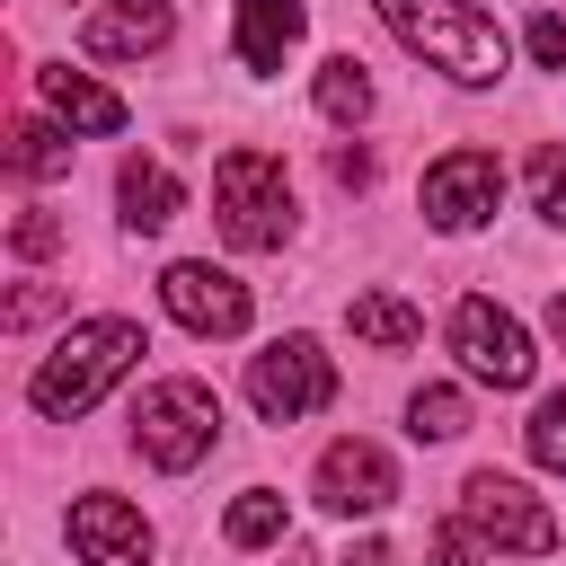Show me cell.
Segmentation results:
<instances>
[{"mask_svg":"<svg viewBox=\"0 0 566 566\" xmlns=\"http://www.w3.org/2000/svg\"><path fill=\"white\" fill-rule=\"evenodd\" d=\"M371 9H380V27H389L407 53H424L442 80H460V88L504 80V27H495L486 0H371Z\"/></svg>","mask_w":566,"mask_h":566,"instance_id":"cell-1","label":"cell"},{"mask_svg":"<svg viewBox=\"0 0 566 566\" xmlns=\"http://www.w3.org/2000/svg\"><path fill=\"white\" fill-rule=\"evenodd\" d=\"M142 354H150V345H142L133 318H80V327H62V345L35 363L27 407H35V416H88Z\"/></svg>","mask_w":566,"mask_h":566,"instance_id":"cell-2","label":"cell"},{"mask_svg":"<svg viewBox=\"0 0 566 566\" xmlns=\"http://www.w3.org/2000/svg\"><path fill=\"white\" fill-rule=\"evenodd\" d=\"M212 221H221V239L230 248H283L292 239V177H283V159L274 150H221V168H212Z\"/></svg>","mask_w":566,"mask_h":566,"instance_id":"cell-3","label":"cell"},{"mask_svg":"<svg viewBox=\"0 0 566 566\" xmlns=\"http://www.w3.org/2000/svg\"><path fill=\"white\" fill-rule=\"evenodd\" d=\"M212 442H221V398L203 389V380H150L142 389V407H133V451L150 460V469H168V478H186L195 460H212Z\"/></svg>","mask_w":566,"mask_h":566,"instance_id":"cell-4","label":"cell"},{"mask_svg":"<svg viewBox=\"0 0 566 566\" xmlns=\"http://www.w3.org/2000/svg\"><path fill=\"white\" fill-rule=\"evenodd\" d=\"M336 398V363L318 336H274L265 354H248V407L265 424H301Z\"/></svg>","mask_w":566,"mask_h":566,"instance_id":"cell-5","label":"cell"},{"mask_svg":"<svg viewBox=\"0 0 566 566\" xmlns=\"http://www.w3.org/2000/svg\"><path fill=\"white\" fill-rule=\"evenodd\" d=\"M460 522H469L486 548H513V557H548V548H557V513H548L522 478H495V469H478V478L460 486Z\"/></svg>","mask_w":566,"mask_h":566,"instance_id":"cell-6","label":"cell"},{"mask_svg":"<svg viewBox=\"0 0 566 566\" xmlns=\"http://www.w3.org/2000/svg\"><path fill=\"white\" fill-rule=\"evenodd\" d=\"M451 354H460V371L469 380H486V389H522L531 380V327L513 318V310H495L486 292H469L460 310H451Z\"/></svg>","mask_w":566,"mask_h":566,"instance_id":"cell-7","label":"cell"},{"mask_svg":"<svg viewBox=\"0 0 566 566\" xmlns=\"http://www.w3.org/2000/svg\"><path fill=\"white\" fill-rule=\"evenodd\" d=\"M416 203H424L433 230H478V221H495V203H504V159H495V150H442V159L424 168Z\"/></svg>","mask_w":566,"mask_h":566,"instance_id":"cell-8","label":"cell"},{"mask_svg":"<svg viewBox=\"0 0 566 566\" xmlns=\"http://www.w3.org/2000/svg\"><path fill=\"white\" fill-rule=\"evenodd\" d=\"M159 301H168V318L177 327H195V336H239L248 327V283L230 274V265H212V256H177L168 274H159Z\"/></svg>","mask_w":566,"mask_h":566,"instance_id":"cell-9","label":"cell"},{"mask_svg":"<svg viewBox=\"0 0 566 566\" xmlns=\"http://www.w3.org/2000/svg\"><path fill=\"white\" fill-rule=\"evenodd\" d=\"M310 486H318V504H327V513H345V522H354V513H389V504H398V469H389V451H380V442H363V433L327 442Z\"/></svg>","mask_w":566,"mask_h":566,"instance_id":"cell-10","label":"cell"},{"mask_svg":"<svg viewBox=\"0 0 566 566\" xmlns=\"http://www.w3.org/2000/svg\"><path fill=\"white\" fill-rule=\"evenodd\" d=\"M71 548H80V566H150V522L124 495H80L71 504Z\"/></svg>","mask_w":566,"mask_h":566,"instance_id":"cell-11","label":"cell"},{"mask_svg":"<svg viewBox=\"0 0 566 566\" xmlns=\"http://www.w3.org/2000/svg\"><path fill=\"white\" fill-rule=\"evenodd\" d=\"M168 35H177V9H168V0H106V9H88L80 53H97V62H142V53H159Z\"/></svg>","mask_w":566,"mask_h":566,"instance_id":"cell-12","label":"cell"},{"mask_svg":"<svg viewBox=\"0 0 566 566\" xmlns=\"http://www.w3.org/2000/svg\"><path fill=\"white\" fill-rule=\"evenodd\" d=\"M35 97H44L53 124H71V133H124V97L97 88L88 71H71V62H44V71H35Z\"/></svg>","mask_w":566,"mask_h":566,"instance_id":"cell-13","label":"cell"},{"mask_svg":"<svg viewBox=\"0 0 566 566\" xmlns=\"http://www.w3.org/2000/svg\"><path fill=\"white\" fill-rule=\"evenodd\" d=\"M301 27H310L301 0H239V62L248 71H283L292 44H301Z\"/></svg>","mask_w":566,"mask_h":566,"instance_id":"cell-14","label":"cell"},{"mask_svg":"<svg viewBox=\"0 0 566 566\" xmlns=\"http://www.w3.org/2000/svg\"><path fill=\"white\" fill-rule=\"evenodd\" d=\"M115 203H124V221H133V230H159V221H177L186 186H177L159 159H142V150H133V159L115 168Z\"/></svg>","mask_w":566,"mask_h":566,"instance_id":"cell-15","label":"cell"},{"mask_svg":"<svg viewBox=\"0 0 566 566\" xmlns=\"http://www.w3.org/2000/svg\"><path fill=\"white\" fill-rule=\"evenodd\" d=\"M345 318H354V336H363V345H380V354H407V345L424 336V310H407L398 292H354V310H345Z\"/></svg>","mask_w":566,"mask_h":566,"instance_id":"cell-16","label":"cell"},{"mask_svg":"<svg viewBox=\"0 0 566 566\" xmlns=\"http://www.w3.org/2000/svg\"><path fill=\"white\" fill-rule=\"evenodd\" d=\"M318 115H327V124H363V115H371V71H363L354 53H327V62H318Z\"/></svg>","mask_w":566,"mask_h":566,"instance_id":"cell-17","label":"cell"},{"mask_svg":"<svg viewBox=\"0 0 566 566\" xmlns=\"http://www.w3.org/2000/svg\"><path fill=\"white\" fill-rule=\"evenodd\" d=\"M62 133H71V124H18V133H9V168H18V177H62V168H71V142H62Z\"/></svg>","mask_w":566,"mask_h":566,"instance_id":"cell-18","label":"cell"},{"mask_svg":"<svg viewBox=\"0 0 566 566\" xmlns=\"http://www.w3.org/2000/svg\"><path fill=\"white\" fill-rule=\"evenodd\" d=\"M407 433H416V442L469 433V398H460V389H416V398H407Z\"/></svg>","mask_w":566,"mask_h":566,"instance_id":"cell-19","label":"cell"},{"mask_svg":"<svg viewBox=\"0 0 566 566\" xmlns=\"http://www.w3.org/2000/svg\"><path fill=\"white\" fill-rule=\"evenodd\" d=\"M221 531H230V548H265V539H283V495H274V486H248V495L230 504Z\"/></svg>","mask_w":566,"mask_h":566,"instance_id":"cell-20","label":"cell"},{"mask_svg":"<svg viewBox=\"0 0 566 566\" xmlns=\"http://www.w3.org/2000/svg\"><path fill=\"white\" fill-rule=\"evenodd\" d=\"M522 442H531V460H539V469H557V478H566V398H539V407H531V424H522Z\"/></svg>","mask_w":566,"mask_h":566,"instance_id":"cell-21","label":"cell"},{"mask_svg":"<svg viewBox=\"0 0 566 566\" xmlns=\"http://www.w3.org/2000/svg\"><path fill=\"white\" fill-rule=\"evenodd\" d=\"M531 203H539V221H557V230H566V150H557V142L531 159Z\"/></svg>","mask_w":566,"mask_h":566,"instance_id":"cell-22","label":"cell"},{"mask_svg":"<svg viewBox=\"0 0 566 566\" xmlns=\"http://www.w3.org/2000/svg\"><path fill=\"white\" fill-rule=\"evenodd\" d=\"M9 248H18V256H53V248H62V221H53L44 203H27L18 230H9Z\"/></svg>","mask_w":566,"mask_h":566,"instance_id":"cell-23","label":"cell"},{"mask_svg":"<svg viewBox=\"0 0 566 566\" xmlns=\"http://www.w3.org/2000/svg\"><path fill=\"white\" fill-rule=\"evenodd\" d=\"M433 566H486V539H478V531L451 513V522L433 531Z\"/></svg>","mask_w":566,"mask_h":566,"instance_id":"cell-24","label":"cell"},{"mask_svg":"<svg viewBox=\"0 0 566 566\" xmlns=\"http://www.w3.org/2000/svg\"><path fill=\"white\" fill-rule=\"evenodd\" d=\"M531 62H539V71H566V18H557V9L531 18Z\"/></svg>","mask_w":566,"mask_h":566,"instance_id":"cell-25","label":"cell"},{"mask_svg":"<svg viewBox=\"0 0 566 566\" xmlns=\"http://www.w3.org/2000/svg\"><path fill=\"white\" fill-rule=\"evenodd\" d=\"M44 310H53V292H18V301H9V327H35Z\"/></svg>","mask_w":566,"mask_h":566,"instance_id":"cell-26","label":"cell"},{"mask_svg":"<svg viewBox=\"0 0 566 566\" xmlns=\"http://www.w3.org/2000/svg\"><path fill=\"white\" fill-rule=\"evenodd\" d=\"M354 566H398V557H389L380 539H363V548H354Z\"/></svg>","mask_w":566,"mask_h":566,"instance_id":"cell-27","label":"cell"},{"mask_svg":"<svg viewBox=\"0 0 566 566\" xmlns=\"http://www.w3.org/2000/svg\"><path fill=\"white\" fill-rule=\"evenodd\" d=\"M548 327H557V345H566V292H557V301H548Z\"/></svg>","mask_w":566,"mask_h":566,"instance_id":"cell-28","label":"cell"}]
</instances>
